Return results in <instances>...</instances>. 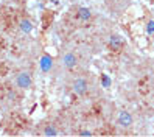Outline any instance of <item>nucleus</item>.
Returning a JSON list of instances; mask_svg holds the SVG:
<instances>
[{
  "instance_id": "obj_10",
  "label": "nucleus",
  "mask_w": 154,
  "mask_h": 137,
  "mask_svg": "<svg viewBox=\"0 0 154 137\" xmlns=\"http://www.w3.org/2000/svg\"><path fill=\"white\" fill-rule=\"evenodd\" d=\"M146 33H148V36H152L154 34V20L152 19L146 23Z\"/></svg>"
},
{
  "instance_id": "obj_3",
  "label": "nucleus",
  "mask_w": 154,
  "mask_h": 137,
  "mask_svg": "<svg viewBox=\"0 0 154 137\" xmlns=\"http://www.w3.org/2000/svg\"><path fill=\"white\" fill-rule=\"evenodd\" d=\"M123 44H125L123 38H120V36H117V34L111 36L109 41H107V45H109V48L114 50V51H119V50L123 47Z\"/></svg>"
},
{
  "instance_id": "obj_11",
  "label": "nucleus",
  "mask_w": 154,
  "mask_h": 137,
  "mask_svg": "<svg viewBox=\"0 0 154 137\" xmlns=\"http://www.w3.org/2000/svg\"><path fill=\"white\" fill-rule=\"evenodd\" d=\"M81 135H92V132H90V131H81Z\"/></svg>"
},
{
  "instance_id": "obj_1",
  "label": "nucleus",
  "mask_w": 154,
  "mask_h": 137,
  "mask_svg": "<svg viewBox=\"0 0 154 137\" xmlns=\"http://www.w3.org/2000/svg\"><path fill=\"white\" fill-rule=\"evenodd\" d=\"M33 84V79H31V75L28 72H19L16 76V86L19 89H30Z\"/></svg>"
},
{
  "instance_id": "obj_12",
  "label": "nucleus",
  "mask_w": 154,
  "mask_h": 137,
  "mask_svg": "<svg viewBox=\"0 0 154 137\" xmlns=\"http://www.w3.org/2000/svg\"><path fill=\"white\" fill-rule=\"evenodd\" d=\"M23 2H25V0H23Z\"/></svg>"
},
{
  "instance_id": "obj_9",
  "label": "nucleus",
  "mask_w": 154,
  "mask_h": 137,
  "mask_svg": "<svg viewBox=\"0 0 154 137\" xmlns=\"http://www.w3.org/2000/svg\"><path fill=\"white\" fill-rule=\"evenodd\" d=\"M44 135H58L59 132H58V129H56V128L55 126H53V125H47V126H45L44 128V132H42Z\"/></svg>"
},
{
  "instance_id": "obj_5",
  "label": "nucleus",
  "mask_w": 154,
  "mask_h": 137,
  "mask_svg": "<svg viewBox=\"0 0 154 137\" xmlns=\"http://www.w3.org/2000/svg\"><path fill=\"white\" fill-rule=\"evenodd\" d=\"M39 64H41V70L45 72V73H48V72L53 69V59H51V56H48V54H44V56L41 58V61H39Z\"/></svg>"
},
{
  "instance_id": "obj_6",
  "label": "nucleus",
  "mask_w": 154,
  "mask_h": 137,
  "mask_svg": "<svg viewBox=\"0 0 154 137\" xmlns=\"http://www.w3.org/2000/svg\"><path fill=\"white\" fill-rule=\"evenodd\" d=\"M119 125H122L123 128H129L132 125V115L126 111H122L119 114Z\"/></svg>"
},
{
  "instance_id": "obj_8",
  "label": "nucleus",
  "mask_w": 154,
  "mask_h": 137,
  "mask_svg": "<svg viewBox=\"0 0 154 137\" xmlns=\"http://www.w3.org/2000/svg\"><path fill=\"white\" fill-rule=\"evenodd\" d=\"M78 16H79V19H81V20H89L90 17H92V13H90L89 8L81 6L79 10H78Z\"/></svg>"
},
{
  "instance_id": "obj_7",
  "label": "nucleus",
  "mask_w": 154,
  "mask_h": 137,
  "mask_svg": "<svg viewBox=\"0 0 154 137\" xmlns=\"http://www.w3.org/2000/svg\"><path fill=\"white\" fill-rule=\"evenodd\" d=\"M19 30L23 33V34H28L33 31V22L30 19H22L19 22Z\"/></svg>"
},
{
  "instance_id": "obj_2",
  "label": "nucleus",
  "mask_w": 154,
  "mask_h": 137,
  "mask_svg": "<svg viewBox=\"0 0 154 137\" xmlns=\"http://www.w3.org/2000/svg\"><path fill=\"white\" fill-rule=\"evenodd\" d=\"M87 89H89V84L84 78H76L73 81V92L76 95H84L87 92Z\"/></svg>"
},
{
  "instance_id": "obj_4",
  "label": "nucleus",
  "mask_w": 154,
  "mask_h": 137,
  "mask_svg": "<svg viewBox=\"0 0 154 137\" xmlns=\"http://www.w3.org/2000/svg\"><path fill=\"white\" fill-rule=\"evenodd\" d=\"M62 64H64V67H67V69H73L76 64H78V58L75 56L73 53H66L64 56H62Z\"/></svg>"
}]
</instances>
